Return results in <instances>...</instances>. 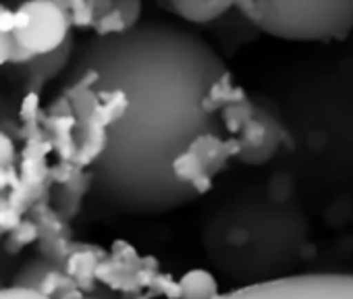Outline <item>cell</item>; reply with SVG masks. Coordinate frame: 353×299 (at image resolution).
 <instances>
[{"mask_svg": "<svg viewBox=\"0 0 353 299\" xmlns=\"http://www.w3.org/2000/svg\"><path fill=\"white\" fill-rule=\"evenodd\" d=\"M67 87L94 96V112L77 129L104 131L92 185L119 212L162 216L192 204L229 156L231 73L185 25L150 17L94 36Z\"/></svg>", "mask_w": 353, "mask_h": 299, "instance_id": "obj_1", "label": "cell"}, {"mask_svg": "<svg viewBox=\"0 0 353 299\" xmlns=\"http://www.w3.org/2000/svg\"><path fill=\"white\" fill-rule=\"evenodd\" d=\"M266 36L287 42H339L353 34V0H237Z\"/></svg>", "mask_w": 353, "mask_h": 299, "instance_id": "obj_2", "label": "cell"}, {"mask_svg": "<svg viewBox=\"0 0 353 299\" xmlns=\"http://www.w3.org/2000/svg\"><path fill=\"white\" fill-rule=\"evenodd\" d=\"M21 7L30 13L32 21L23 32H15L13 38L36 56L59 50L71 38L69 13L50 0H23Z\"/></svg>", "mask_w": 353, "mask_h": 299, "instance_id": "obj_3", "label": "cell"}, {"mask_svg": "<svg viewBox=\"0 0 353 299\" xmlns=\"http://www.w3.org/2000/svg\"><path fill=\"white\" fill-rule=\"evenodd\" d=\"M73 48H75V40L73 36L54 52L44 54V56H36L32 63L17 67V73L23 77V81H28V92H38L42 90V85L50 79H54L71 61L73 56Z\"/></svg>", "mask_w": 353, "mask_h": 299, "instance_id": "obj_4", "label": "cell"}, {"mask_svg": "<svg viewBox=\"0 0 353 299\" xmlns=\"http://www.w3.org/2000/svg\"><path fill=\"white\" fill-rule=\"evenodd\" d=\"M63 282H67L65 274L46 260H32L23 264V268L13 280V285L17 287H30L48 297H54L59 291H63Z\"/></svg>", "mask_w": 353, "mask_h": 299, "instance_id": "obj_5", "label": "cell"}, {"mask_svg": "<svg viewBox=\"0 0 353 299\" xmlns=\"http://www.w3.org/2000/svg\"><path fill=\"white\" fill-rule=\"evenodd\" d=\"M233 5H237V0H168V9L185 23H210Z\"/></svg>", "mask_w": 353, "mask_h": 299, "instance_id": "obj_6", "label": "cell"}, {"mask_svg": "<svg viewBox=\"0 0 353 299\" xmlns=\"http://www.w3.org/2000/svg\"><path fill=\"white\" fill-rule=\"evenodd\" d=\"M181 299H219V282L216 278L202 268H194L181 276L179 282Z\"/></svg>", "mask_w": 353, "mask_h": 299, "instance_id": "obj_7", "label": "cell"}, {"mask_svg": "<svg viewBox=\"0 0 353 299\" xmlns=\"http://www.w3.org/2000/svg\"><path fill=\"white\" fill-rule=\"evenodd\" d=\"M38 233H40V231H38V227H36L32 220H21V225L15 227V229L9 233L7 241H5L7 251H9V254H19L26 245H30L32 241L38 239Z\"/></svg>", "mask_w": 353, "mask_h": 299, "instance_id": "obj_8", "label": "cell"}, {"mask_svg": "<svg viewBox=\"0 0 353 299\" xmlns=\"http://www.w3.org/2000/svg\"><path fill=\"white\" fill-rule=\"evenodd\" d=\"M19 152L9 131L0 129V167H17Z\"/></svg>", "mask_w": 353, "mask_h": 299, "instance_id": "obj_9", "label": "cell"}, {"mask_svg": "<svg viewBox=\"0 0 353 299\" xmlns=\"http://www.w3.org/2000/svg\"><path fill=\"white\" fill-rule=\"evenodd\" d=\"M0 299H54V297H48L30 287L11 285V287H0Z\"/></svg>", "mask_w": 353, "mask_h": 299, "instance_id": "obj_10", "label": "cell"}, {"mask_svg": "<svg viewBox=\"0 0 353 299\" xmlns=\"http://www.w3.org/2000/svg\"><path fill=\"white\" fill-rule=\"evenodd\" d=\"M34 59H36V54H34L32 50L23 48V46L15 40V44H13V48H11V56H9V67H11V65H13V67H23V65L32 63Z\"/></svg>", "mask_w": 353, "mask_h": 299, "instance_id": "obj_11", "label": "cell"}, {"mask_svg": "<svg viewBox=\"0 0 353 299\" xmlns=\"http://www.w3.org/2000/svg\"><path fill=\"white\" fill-rule=\"evenodd\" d=\"M5 5L0 3V9H3ZM15 44V38L13 36H5V34H0V67H5L9 65V56H11V48Z\"/></svg>", "mask_w": 353, "mask_h": 299, "instance_id": "obj_12", "label": "cell"}, {"mask_svg": "<svg viewBox=\"0 0 353 299\" xmlns=\"http://www.w3.org/2000/svg\"><path fill=\"white\" fill-rule=\"evenodd\" d=\"M0 237H3V231H0Z\"/></svg>", "mask_w": 353, "mask_h": 299, "instance_id": "obj_13", "label": "cell"}]
</instances>
